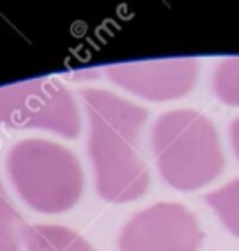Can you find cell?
Masks as SVG:
<instances>
[{"label": "cell", "instance_id": "8992f818", "mask_svg": "<svg viewBox=\"0 0 239 251\" xmlns=\"http://www.w3.org/2000/svg\"><path fill=\"white\" fill-rule=\"evenodd\" d=\"M198 69V59L178 57L114 65L106 69V75L114 84L139 98L151 102H168L186 96L196 86Z\"/></svg>", "mask_w": 239, "mask_h": 251}, {"label": "cell", "instance_id": "ba28073f", "mask_svg": "<svg viewBox=\"0 0 239 251\" xmlns=\"http://www.w3.org/2000/svg\"><path fill=\"white\" fill-rule=\"evenodd\" d=\"M204 200L217 214L225 229L239 237V178H233L217 190L206 194Z\"/></svg>", "mask_w": 239, "mask_h": 251}, {"label": "cell", "instance_id": "5b68a950", "mask_svg": "<svg viewBox=\"0 0 239 251\" xmlns=\"http://www.w3.org/2000/svg\"><path fill=\"white\" fill-rule=\"evenodd\" d=\"M204 231L196 216L178 202H157L121 227L118 251H198Z\"/></svg>", "mask_w": 239, "mask_h": 251}, {"label": "cell", "instance_id": "3957f363", "mask_svg": "<svg viewBox=\"0 0 239 251\" xmlns=\"http://www.w3.org/2000/svg\"><path fill=\"white\" fill-rule=\"evenodd\" d=\"M8 173L22 200L41 214L67 212L82 196V167L71 149L55 141L16 143L8 153Z\"/></svg>", "mask_w": 239, "mask_h": 251}, {"label": "cell", "instance_id": "9c48e42d", "mask_svg": "<svg viewBox=\"0 0 239 251\" xmlns=\"http://www.w3.org/2000/svg\"><path fill=\"white\" fill-rule=\"evenodd\" d=\"M22 214L14 208L0 180V251H22Z\"/></svg>", "mask_w": 239, "mask_h": 251}, {"label": "cell", "instance_id": "8fae6325", "mask_svg": "<svg viewBox=\"0 0 239 251\" xmlns=\"http://www.w3.org/2000/svg\"><path fill=\"white\" fill-rule=\"evenodd\" d=\"M229 141H231V147H233V153L239 161V116L231 122L229 126Z\"/></svg>", "mask_w": 239, "mask_h": 251}, {"label": "cell", "instance_id": "7a4b0ae2", "mask_svg": "<svg viewBox=\"0 0 239 251\" xmlns=\"http://www.w3.org/2000/svg\"><path fill=\"white\" fill-rule=\"evenodd\" d=\"M151 145L163 180L180 192L210 184L225 167L217 129L198 110L161 114L151 129Z\"/></svg>", "mask_w": 239, "mask_h": 251}, {"label": "cell", "instance_id": "277c9868", "mask_svg": "<svg viewBox=\"0 0 239 251\" xmlns=\"http://www.w3.org/2000/svg\"><path fill=\"white\" fill-rule=\"evenodd\" d=\"M0 124L10 129H45L67 139L80 135L74 96L49 76L0 86Z\"/></svg>", "mask_w": 239, "mask_h": 251}, {"label": "cell", "instance_id": "6da1fadb", "mask_svg": "<svg viewBox=\"0 0 239 251\" xmlns=\"http://www.w3.org/2000/svg\"><path fill=\"white\" fill-rule=\"evenodd\" d=\"M82 100L98 196L114 204L141 198L149 188V171L139 153V133L149 112L102 88H86Z\"/></svg>", "mask_w": 239, "mask_h": 251}, {"label": "cell", "instance_id": "30bf717a", "mask_svg": "<svg viewBox=\"0 0 239 251\" xmlns=\"http://www.w3.org/2000/svg\"><path fill=\"white\" fill-rule=\"evenodd\" d=\"M214 94L227 106H239V57H225L214 71Z\"/></svg>", "mask_w": 239, "mask_h": 251}, {"label": "cell", "instance_id": "52a82bcc", "mask_svg": "<svg viewBox=\"0 0 239 251\" xmlns=\"http://www.w3.org/2000/svg\"><path fill=\"white\" fill-rule=\"evenodd\" d=\"M22 243L25 251H94V247L76 231L63 226H24Z\"/></svg>", "mask_w": 239, "mask_h": 251}]
</instances>
